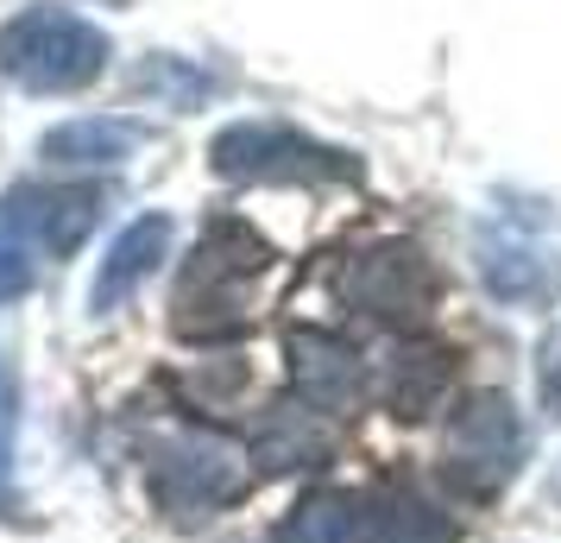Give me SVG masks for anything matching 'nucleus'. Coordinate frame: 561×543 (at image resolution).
<instances>
[{"label":"nucleus","instance_id":"obj_1","mask_svg":"<svg viewBox=\"0 0 561 543\" xmlns=\"http://www.w3.org/2000/svg\"><path fill=\"white\" fill-rule=\"evenodd\" d=\"M102 208L107 196L95 183H13L0 196V304L26 297L45 259L77 253Z\"/></svg>","mask_w":561,"mask_h":543},{"label":"nucleus","instance_id":"obj_2","mask_svg":"<svg viewBox=\"0 0 561 543\" xmlns=\"http://www.w3.org/2000/svg\"><path fill=\"white\" fill-rule=\"evenodd\" d=\"M265 265H272V253L240 222H215L196 240V253H190V265L178 279V297H171L178 336L183 341L247 336V323H253V279Z\"/></svg>","mask_w":561,"mask_h":543},{"label":"nucleus","instance_id":"obj_3","mask_svg":"<svg viewBox=\"0 0 561 543\" xmlns=\"http://www.w3.org/2000/svg\"><path fill=\"white\" fill-rule=\"evenodd\" d=\"M107 32L64 7H26L0 26V77H13L32 95H70L107 70Z\"/></svg>","mask_w":561,"mask_h":543},{"label":"nucleus","instance_id":"obj_4","mask_svg":"<svg viewBox=\"0 0 561 543\" xmlns=\"http://www.w3.org/2000/svg\"><path fill=\"white\" fill-rule=\"evenodd\" d=\"M146 487L171 518H208L247 493V462L208 430H164L146 442Z\"/></svg>","mask_w":561,"mask_h":543},{"label":"nucleus","instance_id":"obj_5","mask_svg":"<svg viewBox=\"0 0 561 543\" xmlns=\"http://www.w3.org/2000/svg\"><path fill=\"white\" fill-rule=\"evenodd\" d=\"M215 171L233 183H341L359 178L354 152L341 146H322L297 127H278V121H240V127L215 133Z\"/></svg>","mask_w":561,"mask_h":543},{"label":"nucleus","instance_id":"obj_6","mask_svg":"<svg viewBox=\"0 0 561 543\" xmlns=\"http://www.w3.org/2000/svg\"><path fill=\"white\" fill-rule=\"evenodd\" d=\"M524 462V423L499 392H473L442 437V474L455 480L467 499H492L511 487V474Z\"/></svg>","mask_w":561,"mask_h":543},{"label":"nucleus","instance_id":"obj_7","mask_svg":"<svg viewBox=\"0 0 561 543\" xmlns=\"http://www.w3.org/2000/svg\"><path fill=\"white\" fill-rule=\"evenodd\" d=\"M341 297H347V310H359L366 323L423 329V316H430V304H435V272L410 240H385V247H366L359 259H347Z\"/></svg>","mask_w":561,"mask_h":543},{"label":"nucleus","instance_id":"obj_8","mask_svg":"<svg viewBox=\"0 0 561 543\" xmlns=\"http://www.w3.org/2000/svg\"><path fill=\"white\" fill-rule=\"evenodd\" d=\"M284 354H290V380H297V398L309 411H354L366 398V366L329 329H290Z\"/></svg>","mask_w":561,"mask_h":543},{"label":"nucleus","instance_id":"obj_9","mask_svg":"<svg viewBox=\"0 0 561 543\" xmlns=\"http://www.w3.org/2000/svg\"><path fill=\"white\" fill-rule=\"evenodd\" d=\"M164 253H171V222H164V215H139L133 228H121V234H114V247L102 253V265H95L89 310H95V316L121 310L133 291L158 272V259H164Z\"/></svg>","mask_w":561,"mask_h":543},{"label":"nucleus","instance_id":"obj_10","mask_svg":"<svg viewBox=\"0 0 561 543\" xmlns=\"http://www.w3.org/2000/svg\"><path fill=\"white\" fill-rule=\"evenodd\" d=\"M146 146V127L139 121H114V114H82V121H64L38 139V158H51L64 171H95V165H121Z\"/></svg>","mask_w":561,"mask_h":543},{"label":"nucleus","instance_id":"obj_11","mask_svg":"<svg viewBox=\"0 0 561 543\" xmlns=\"http://www.w3.org/2000/svg\"><path fill=\"white\" fill-rule=\"evenodd\" d=\"M480 272L485 291L505 297V304H549L561 291L556 253H542L530 240H480Z\"/></svg>","mask_w":561,"mask_h":543},{"label":"nucleus","instance_id":"obj_12","mask_svg":"<svg viewBox=\"0 0 561 543\" xmlns=\"http://www.w3.org/2000/svg\"><path fill=\"white\" fill-rule=\"evenodd\" d=\"M359 543H455V524L423 493H379V499H366Z\"/></svg>","mask_w":561,"mask_h":543},{"label":"nucleus","instance_id":"obj_13","mask_svg":"<svg viewBox=\"0 0 561 543\" xmlns=\"http://www.w3.org/2000/svg\"><path fill=\"white\" fill-rule=\"evenodd\" d=\"M359 531H366V499L316 493L278 524V543H359Z\"/></svg>","mask_w":561,"mask_h":543},{"label":"nucleus","instance_id":"obj_14","mask_svg":"<svg viewBox=\"0 0 561 543\" xmlns=\"http://www.w3.org/2000/svg\"><path fill=\"white\" fill-rule=\"evenodd\" d=\"M259 462H272V467H322L329 462V437L309 423V411L284 405V411H272L265 417V430H259Z\"/></svg>","mask_w":561,"mask_h":543},{"label":"nucleus","instance_id":"obj_15","mask_svg":"<svg viewBox=\"0 0 561 543\" xmlns=\"http://www.w3.org/2000/svg\"><path fill=\"white\" fill-rule=\"evenodd\" d=\"M448 366H455V354H442V348H404L391 361V405L404 417H423L448 386Z\"/></svg>","mask_w":561,"mask_h":543},{"label":"nucleus","instance_id":"obj_16","mask_svg":"<svg viewBox=\"0 0 561 543\" xmlns=\"http://www.w3.org/2000/svg\"><path fill=\"white\" fill-rule=\"evenodd\" d=\"M13 437H20V380L0 354V512L20 506V493H13Z\"/></svg>","mask_w":561,"mask_h":543},{"label":"nucleus","instance_id":"obj_17","mask_svg":"<svg viewBox=\"0 0 561 543\" xmlns=\"http://www.w3.org/2000/svg\"><path fill=\"white\" fill-rule=\"evenodd\" d=\"M542 398H549V411H561V336L542 341Z\"/></svg>","mask_w":561,"mask_h":543}]
</instances>
